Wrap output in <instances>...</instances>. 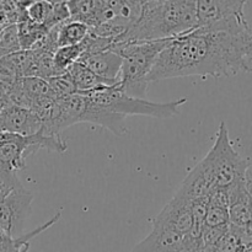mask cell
Wrapping results in <instances>:
<instances>
[{
  "instance_id": "cell-1",
  "label": "cell",
  "mask_w": 252,
  "mask_h": 252,
  "mask_svg": "<svg viewBox=\"0 0 252 252\" xmlns=\"http://www.w3.org/2000/svg\"><path fill=\"white\" fill-rule=\"evenodd\" d=\"M252 32L211 30L193 31L170 39L158 57L148 81L182 76L228 78L252 71Z\"/></svg>"
},
{
  "instance_id": "cell-2",
  "label": "cell",
  "mask_w": 252,
  "mask_h": 252,
  "mask_svg": "<svg viewBox=\"0 0 252 252\" xmlns=\"http://www.w3.org/2000/svg\"><path fill=\"white\" fill-rule=\"evenodd\" d=\"M197 0H153L143 9L138 21L115 43L158 41L182 36L198 27Z\"/></svg>"
},
{
  "instance_id": "cell-3",
  "label": "cell",
  "mask_w": 252,
  "mask_h": 252,
  "mask_svg": "<svg viewBox=\"0 0 252 252\" xmlns=\"http://www.w3.org/2000/svg\"><path fill=\"white\" fill-rule=\"evenodd\" d=\"M66 148L61 137L46 134L42 128L33 135L0 132V194L21 184L17 171L25 169L27 158L41 149L64 153Z\"/></svg>"
},
{
  "instance_id": "cell-4",
  "label": "cell",
  "mask_w": 252,
  "mask_h": 252,
  "mask_svg": "<svg viewBox=\"0 0 252 252\" xmlns=\"http://www.w3.org/2000/svg\"><path fill=\"white\" fill-rule=\"evenodd\" d=\"M172 39V38H170ZM170 39L158 41H138L115 43L110 49L122 57L120 83L121 89L127 95L133 97L144 98L149 85V74L162 49L166 47Z\"/></svg>"
},
{
  "instance_id": "cell-5",
  "label": "cell",
  "mask_w": 252,
  "mask_h": 252,
  "mask_svg": "<svg viewBox=\"0 0 252 252\" xmlns=\"http://www.w3.org/2000/svg\"><path fill=\"white\" fill-rule=\"evenodd\" d=\"M83 95L88 96L91 102L96 103L107 112L120 116L125 120L128 116H148V117L162 118V120L174 117L179 115L180 108L187 102L186 97L162 103L152 102L145 98L133 97L127 95L121 89L118 81L113 85L102 86Z\"/></svg>"
},
{
  "instance_id": "cell-6",
  "label": "cell",
  "mask_w": 252,
  "mask_h": 252,
  "mask_svg": "<svg viewBox=\"0 0 252 252\" xmlns=\"http://www.w3.org/2000/svg\"><path fill=\"white\" fill-rule=\"evenodd\" d=\"M212 170L216 189H229L246 179L250 162L235 150L226 123L221 122L216 135V142L203 158Z\"/></svg>"
},
{
  "instance_id": "cell-7",
  "label": "cell",
  "mask_w": 252,
  "mask_h": 252,
  "mask_svg": "<svg viewBox=\"0 0 252 252\" xmlns=\"http://www.w3.org/2000/svg\"><path fill=\"white\" fill-rule=\"evenodd\" d=\"M245 0H197L198 27L228 31L251 30L244 14Z\"/></svg>"
},
{
  "instance_id": "cell-8",
  "label": "cell",
  "mask_w": 252,
  "mask_h": 252,
  "mask_svg": "<svg viewBox=\"0 0 252 252\" xmlns=\"http://www.w3.org/2000/svg\"><path fill=\"white\" fill-rule=\"evenodd\" d=\"M33 196L22 184L0 194V230L11 238L21 235L25 223L31 213Z\"/></svg>"
},
{
  "instance_id": "cell-9",
  "label": "cell",
  "mask_w": 252,
  "mask_h": 252,
  "mask_svg": "<svg viewBox=\"0 0 252 252\" xmlns=\"http://www.w3.org/2000/svg\"><path fill=\"white\" fill-rule=\"evenodd\" d=\"M201 238L177 233L153 223L152 231L134 246L130 252H194L201 246Z\"/></svg>"
},
{
  "instance_id": "cell-10",
  "label": "cell",
  "mask_w": 252,
  "mask_h": 252,
  "mask_svg": "<svg viewBox=\"0 0 252 252\" xmlns=\"http://www.w3.org/2000/svg\"><path fill=\"white\" fill-rule=\"evenodd\" d=\"M153 223L172 229L182 235H187L193 228L192 201L177 191L171 201L155 217Z\"/></svg>"
},
{
  "instance_id": "cell-11",
  "label": "cell",
  "mask_w": 252,
  "mask_h": 252,
  "mask_svg": "<svg viewBox=\"0 0 252 252\" xmlns=\"http://www.w3.org/2000/svg\"><path fill=\"white\" fill-rule=\"evenodd\" d=\"M41 128V118L30 108L11 103L0 111V132L33 135Z\"/></svg>"
},
{
  "instance_id": "cell-12",
  "label": "cell",
  "mask_w": 252,
  "mask_h": 252,
  "mask_svg": "<svg viewBox=\"0 0 252 252\" xmlns=\"http://www.w3.org/2000/svg\"><path fill=\"white\" fill-rule=\"evenodd\" d=\"M214 189H216V184L211 167L206 160L202 159L189 171L177 191L194 202L198 199H208Z\"/></svg>"
},
{
  "instance_id": "cell-13",
  "label": "cell",
  "mask_w": 252,
  "mask_h": 252,
  "mask_svg": "<svg viewBox=\"0 0 252 252\" xmlns=\"http://www.w3.org/2000/svg\"><path fill=\"white\" fill-rule=\"evenodd\" d=\"M79 62L100 78L112 83L118 81L122 68V57L112 49L84 56L79 59Z\"/></svg>"
},
{
  "instance_id": "cell-14",
  "label": "cell",
  "mask_w": 252,
  "mask_h": 252,
  "mask_svg": "<svg viewBox=\"0 0 252 252\" xmlns=\"http://www.w3.org/2000/svg\"><path fill=\"white\" fill-rule=\"evenodd\" d=\"M38 54L32 49H20L0 58V64L15 78L36 76Z\"/></svg>"
},
{
  "instance_id": "cell-15",
  "label": "cell",
  "mask_w": 252,
  "mask_h": 252,
  "mask_svg": "<svg viewBox=\"0 0 252 252\" xmlns=\"http://www.w3.org/2000/svg\"><path fill=\"white\" fill-rule=\"evenodd\" d=\"M66 73L70 76L71 81H73L74 86H75L76 89V93L78 94L90 93V91L96 90V89L102 88V86L113 85V84H116L112 83V81H107L105 80V79L97 76L95 73H93L90 69L86 68L84 64H81L80 62H76L75 64H73V65L68 69Z\"/></svg>"
},
{
  "instance_id": "cell-16",
  "label": "cell",
  "mask_w": 252,
  "mask_h": 252,
  "mask_svg": "<svg viewBox=\"0 0 252 252\" xmlns=\"http://www.w3.org/2000/svg\"><path fill=\"white\" fill-rule=\"evenodd\" d=\"M90 32V27L81 21L76 20H66L63 24L58 25L57 31V46L65 47L79 44L85 39Z\"/></svg>"
},
{
  "instance_id": "cell-17",
  "label": "cell",
  "mask_w": 252,
  "mask_h": 252,
  "mask_svg": "<svg viewBox=\"0 0 252 252\" xmlns=\"http://www.w3.org/2000/svg\"><path fill=\"white\" fill-rule=\"evenodd\" d=\"M16 29L20 47L24 51L32 49V47L49 32L48 27H46L44 25L30 21L29 19L16 24Z\"/></svg>"
},
{
  "instance_id": "cell-18",
  "label": "cell",
  "mask_w": 252,
  "mask_h": 252,
  "mask_svg": "<svg viewBox=\"0 0 252 252\" xmlns=\"http://www.w3.org/2000/svg\"><path fill=\"white\" fill-rule=\"evenodd\" d=\"M84 53L83 44H74V46L59 47L53 54V65L57 75L68 71L73 64L79 62Z\"/></svg>"
},
{
  "instance_id": "cell-19",
  "label": "cell",
  "mask_w": 252,
  "mask_h": 252,
  "mask_svg": "<svg viewBox=\"0 0 252 252\" xmlns=\"http://www.w3.org/2000/svg\"><path fill=\"white\" fill-rule=\"evenodd\" d=\"M225 225H229V207L208 201L204 217V226L216 228Z\"/></svg>"
},
{
  "instance_id": "cell-20",
  "label": "cell",
  "mask_w": 252,
  "mask_h": 252,
  "mask_svg": "<svg viewBox=\"0 0 252 252\" xmlns=\"http://www.w3.org/2000/svg\"><path fill=\"white\" fill-rule=\"evenodd\" d=\"M47 83H48L49 88H51L56 98L66 97V96L76 94L75 86H74L68 73L52 76V78L47 79Z\"/></svg>"
},
{
  "instance_id": "cell-21",
  "label": "cell",
  "mask_w": 252,
  "mask_h": 252,
  "mask_svg": "<svg viewBox=\"0 0 252 252\" xmlns=\"http://www.w3.org/2000/svg\"><path fill=\"white\" fill-rule=\"evenodd\" d=\"M53 10V2L51 0H36L29 9L26 10L27 19L36 24H41L46 26L47 21Z\"/></svg>"
},
{
  "instance_id": "cell-22",
  "label": "cell",
  "mask_w": 252,
  "mask_h": 252,
  "mask_svg": "<svg viewBox=\"0 0 252 252\" xmlns=\"http://www.w3.org/2000/svg\"><path fill=\"white\" fill-rule=\"evenodd\" d=\"M21 49L17 38L16 25H10L2 30L0 34V58Z\"/></svg>"
},
{
  "instance_id": "cell-23",
  "label": "cell",
  "mask_w": 252,
  "mask_h": 252,
  "mask_svg": "<svg viewBox=\"0 0 252 252\" xmlns=\"http://www.w3.org/2000/svg\"><path fill=\"white\" fill-rule=\"evenodd\" d=\"M15 80V76L11 75L4 66L0 64V83L2 84H6V85H10L12 81Z\"/></svg>"
},
{
  "instance_id": "cell-24",
  "label": "cell",
  "mask_w": 252,
  "mask_h": 252,
  "mask_svg": "<svg viewBox=\"0 0 252 252\" xmlns=\"http://www.w3.org/2000/svg\"><path fill=\"white\" fill-rule=\"evenodd\" d=\"M11 1L17 9L21 10V11H26V10L29 9V7L36 1V0H11Z\"/></svg>"
},
{
  "instance_id": "cell-25",
  "label": "cell",
  "mask_w": 252,
  "mask_h": 252,
  "mask_svg": "<svg viewBox=\"0 0 252 252\" xmlns=\"http://www.w3.org/2000/svg\"><path fill=\"white\" fill-rule=\"evenodd\" d=\"M245 182H246V189H248L249 196H250L251 211H252V171H251L250 169H249L248 174H246V180H245ZM249 228L252 229V221H251V224H250V226H249Z\"/></svg>"
},
{
  "instance_id": "cell-26",
  "label": "cell",
  "mask_w": 252,
  "mask_h": 252,
  "mask_svg": "<svg viewBox=\"0 0 252 252\" xmlns=\"http://www.w3.org/2000/svg\"><path fill=\"white\" fill-rule=\"evenodd\" d=\"M52 2H63V1H66V0H51Z\"/></svg>"
},
{
  "instance_id": "cell-27",
  "label": "cell",
  "mask_w": 252,
  "mask_h": 252,
  "mask_svg": "<svg viewBox=\"0 0 252 252\" xmlns=\"http://www.w3.org/2000/svg\"><path fill=\"white\" fill-rule=\"evenodd\" d=\"M246 1H249V0H246Z\"/></svg>"
},
{
  "instance_id": "cell-28",
  "label": "cell",
  "mask_w": 252,
  "mask_h": 252,
  "mask_svg": "<svg viewBox=\"0 0 252 252\" xmlns=\"http://www.w3.org/2000/svg\"><path fill=\"white\" fill-rule=\"evenodd\" d=\"M245 1H246V0H245ZM246 2H248V1H246Z\"/></svg>"
}]
</instances>
